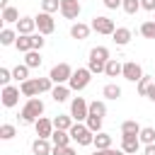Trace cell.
I'll use <instances>...</instances> for the list:
<instances>
[{"mask_svg": "<svg viewBox=\"0 0 155 155\" xmlns=\"http://www.w3.org/2000/svg\"><path fill=\"white\" fill-rule=\"evenodd\" d=\"M41 114H44V102L39 97H29L27 104L22 107V111H19V121L24 126H29V124H36L41 119Z\"/></svg>", "mask_w": 155, "mask_h": 155, "instance_id": "obj_1", "label": "cell"}, {"mask_svg": "<svg viewBox=\"0 0 155 155\" xmlns=\"http://www.w3.org/2000/svg\"><path fill=\"white\" fill-rule=\"evenodd\" d=\"M107 61H109V48H107V46H94V48L90 51V63H87V68L92 70V75H94V73H104Z\"/></svg>", "mask_w": 155, "mask_h": 155, "instance_id": "obj_2", "label": "cell"}, {"mask_svg": "<svg viewBox=\"0 0 155 155\" xmlns=\"http://www.w3.org/2000/svg\"><path fill=\"white\" fill-rule=\"evenodd\" d=\"M70 138L78 143V145H92L94 143V133L87 128V124H73L70 126Z\"/></svg>", "mask_w": 155, "mask_h": 155, "instance_id": "obj_3", "label": "cell"}, {"mask_svg": "<svg viewBox=\"0 0 155 155\" xmlns=\"http://www.w3.org/2000/svg\"><path fill=\"white\" fill-rule=\"evenodd\" d=\"M90 80H92V70H90V68H78V70H73L68 85H70V90L80 92V90H85V87L90 85Z\"/></svg>", "mask_w": 155, "mask_h": 155, "instance_id": "obj_4", "label": "cell"}, {"mask_svg": "<svg viewBox=\"0 0 155 155\" xmlns=\"http://www.w3.org/2000/svg\"><path fill=\"white\" fill-rule=\"evenodd\" d=\"M70 75H73V68H70L68 63H56V65L51 68V73H48V78H51L56 85H65V82L70 80Z\"/></svg>", "mask_w": 155, "mask_h": 155, "instance_id": "obj_5", "label": "cell"}, {"mask_svg": "<svg viewBox=\"0 0 155 155\" xmlns=\"http://www.w3.org/2000/svg\"><path fill=\"white\" fill-rule=\"evenodd\" d=\"M70 116H73L75 121H85V119L90 116V104H87L82 97H75V99L70 102Z\"/></svg>", "mask_w": 155, "mask_h": 155, "instance_id": "obj_6", "label": "cell"}, {"mask_svg": "<svg viewBox=\"0 0 155 155\" xmlns=\"http://www.w3.org/2000/svg\"><path fill=\"white\" fill-rule=\"evenodd\" d=\"M34 19H36V29H39V34H44V36H46V34H53L56 22H53L51 12H44V10H41V12H39Z\"/></svg>", "mask_w": 155, "mask_h": 155, "instance_id": "obj_7", "label": "cell"}, {"mask_svg": "<svg viewBox=\"0 0 155 155\" xmlns=\"http://www.w3.org/2000/svg\"><path fill=\"white\" fill-rule=\"evenodd\" d=\"M97 34H114L116 31V24H114V19H109V17H102V15H97V17H92V24H90Z\"/></svg>", "mask_w": 155, "mask_h": 155, "instance_id": "obj_8", "label": "cell"}, {"mask_svg": "<svg viewBox=\"0 0 155 155\" xmlns=\"http://www.w3.org/2000/svg\"><path fill=\"white\" fill-rule=\"evenodd\" d=\"M128 82H138L140 78H143V68L136 63V61H128V63H124V73H121Z\"/></svg>", "mask_w": 155, "mask_h": 155, "instance_id": "obj_9", "label": "cell"}, {"mask_svg": "<svg viewBox=\"0 0 155 155\" xmlns=\"http://www.w3.org/2000/svg\"><path fill=\"white\" fill-rule=\"evenodd\" d=\"M19 87H15V85H5L2 87V94H0V99H2V104L5 107H15L17 102H19Z\"/></svg>", "mask_w": 155, "mask_h": 155, "instance_id": "obj_10", "label": "cell"}, {"mask_svg": "<svg viewBox=\"0 0 155 155\" xmlns=\"http://www.w3.org/2000/svg\"><path fill=\"white\" fill-rule=\"evenodd\" d=\"M138 148H140V138H138V136H133V133H121V150H124L126 155L136 153Z\"/></svg>", "mask_w": 155, "mask_h": 155, "instance_id": "obj_11", "label": "cell"}, {"mask_svg": "<svg viewBox=\"0 0 155 155\" xmlns=\"http://www.w3.org/2000/svg\"><path fill=\"white\" fill-rule=\"evenodd\" d=\"M34 128H36V136H39V138H51V133L56 131L53 121H51V119H46V116H41V119L34 124Z\"/></svg>", "mask_w": 155, "mask_h": 155, "instance_id": "obj_12", "label": "cell"}, {"mask_svg": "<svg viewBox=\"0 0 155 155\" xmlns=\"http://www.w3.org/2000/svg\"><path fill=\"white\" fill-rule=\"evenodd\" d=\"M61 15L65 19H75L80 15V2L78 0H61Z\"/></svg>", "mask_w": 155, "mask_h": 155, "instance_id": "obj_13", "label": "cell"}, {"mask_svg": "<svg viewBox=\"0 0 155 155\" xmlns=\"http://www.w3.org/2000/svg\"><path fill=\"white\" fill-rule=\"evenodd\" d=\"M34 29H36V19L34 17H19L17 34H34Z\"/></svg>", "mask_w": 155, "mask_h": 155, "instance_id": "obj_14", "label": "cell"}, {"mask_svg": "<svg viewBox=\"0 0 155 155\" xmlns=\"http://www.w3.org/2000/svg\"><path fill=\"white\" fill-rule=\"evenodd\" d=\"M90 29H92V27H87V24H82V22H75V24L70 27V36L78 39V41H85V39L90 36Z\"/></svg>", "mask_w": 155, "mask_h": 155, "instance_id": "obj_15", "label": "cell"}, {"mask_svg": "<svg viewBox=\"0 0 155 155\" xmlns=\"http://www.w3.org/2000/svg\"><path fill=\"white\" fill-rule=\"evenodd\" d=\"M51 143H48V138H36L34 143H31V153L34 155H51Z\"/></svg>", "mask_w": 155, "mask_h": 155, "instance_id": "obj_16", "label": "cell"}, {"mask_svg": "<svg viewBox=\"0 0 155 155\" xmlns=\"http://www.w3.org/2000/svg\"><path fill=\"white\" fill-rule=\"evenodd\" d=\"M51 140H53V145H58V148H63V145H68L73 138H70V131H63V128H56L53 133H51Z\"/></svg>", "mask_w": 155, "mask_h": 155, "instance_id": "obj_17", "label": "cell"}, {"mask_svg": "<svg viewBox=\"0 0 155 155\" xmlns=\"http://www.w3.org/2000/svg\"><path fill=\"white\" fill-rule=\"evenodd\" d=\"M111 36H114V44H116V46H126V44L131 41V29H126V27H116V31H114Z\"/></svg>", "mask_w": 155, "mask_h": 155, "instance_id": "obj_18", "label": "cell"}, {"mask_svg": "<svg viewBox=\"0 0 155 155\" xmlns=\"http://www.w3.org/2000/svg\"><path fill=\"white\" fill-rule=\"evenodd\" d=\"M15 46H17V51H19V53H27V51H31V48H34L31 34H19V36H17V41H15Z\"/></svg>", "mask_w": 155, "mask_h": 155, "instance_id": "obj_19", "label": "cell"}, {"mask_svg": "<svg viewBox=\"0 0 155 155\" xmlns=\"http://www.w3.org/2000/svg\"><path fill=\"white\" fill-rule=\"evenodd\" d=\"M19 90H22V94L24 97H36L39 94V80H24L22 85H19Z\"/></svg>", "mask_w": 155, "mask_h": 155, "instance_id": "obj_20", "label": "cell"}, {"mask_svg": "<svg viewBox=\"0 0 155 155\" xmlns=\"http://www.w3.org/2000/svg\"><path fill=\"white\" fill-rule=\"evenodd\" d=\"M51 97H53V102H65L70 97V85H56L51 90Z\"/></svg>", "mask_w": 155, "mask_h": 155, "instance_id": "obj_21", "label": "cell"}, {"mask_svg": "<svg viewBox=\"0 0 155 155\" xmlns=\"http://www.w3.org/2000/svg\"><path fill=\"white\" fill-rule=\"evenodd\" d=\"M24 65H29V68H39V65H41V53H39L36 48L27 51V53H24Z\"/></svg>", "mask_w": 155, "mask_h": 155, "instance_id": "obj_22", "label": "cell"}, {"mask_svg": "<svg viewBox=\"0 0 155 155\" xmlns=\"http://www.w3.org/2000/svg\"><path fill=\"white\" fill-rule=\"evenodd\" d=\"M104 73H107L109 78H116V75H121V73H124V65H121L116 58H109V61H107V68H104Z\"/></svg>", "mask_w": 155, "mask_h": 155, "instance_id": "obj_23", "label": "cell"}, {"mask_svg": "<svg viewBox=\"0 0 155 155\" xmlns=\"http://www.w3.org/2000/svg\"><path fill=\"white\" fill-rule=\"evenodd\" d=\"M92 145H97V150L111 148V136L104 133V131H99V133H94V143H92Z\"/></svg>", "mask_w": 155, "mask_h": 155, "instance_id": "obj_24", "label": "cell"}, {"mask_svg": "<svg viewBox=\"0 0 155 155\" xmlns=\"http://www.w3.org/2000/svg\"><path fill=\"white\" fill-rule=\"evenodd\" d=\"M53 126H56V128H63V131H70L73 116H70V114H58V116L53 119Z\"/></svg>", "mask_w": 155, "mask_h": 155, "instance_id": "obj_25", "label": "cell"}, {"mask_svg": "<svg viewBox=\"0 0 155 155\" xmlns=\"http://www.w3.org/2000/svg\"><path fill=\"white\" fill-rule=\"evenodd\" d=\"M17 36H19L17 31H12V29H7V27H5V29L0 31V44H2V46H10V44H15V41H17Z\"/></svg>", "mask_w": 155, "mask_h": 155, "instance_id": "obj_26", "label": "cell"}, {"mask_svg": "<svg viewBox=\"0 0 155 155\" xmlns=\"http://www.w3.org/2000/svg\"><path fill=\"white\" fill-rule=\"evenodd\" d=\"M12 78H15L17 82L29 80V65H15V68H12Z\"/></svg>", "mask_w": 155, "mask_h": 155, "instance_id": "obj_27", "label": "cell"}, {"mask_svg": "<svg viewBox=\"0 0 155 155\" xmlns=\"http://www.w3.org/2000/svg\"><path fill=\"white\" fill-rule=\"evenodd\" d=\"M138 138H140V143H145V145L155 143V128H153V126H145V128H140Z\"/></svg>", "mask_w": 155, "mask_h": 155, "instance_id": "obj_28", "label": "cell"}, {"mask_svg": "<svg viewBox=\"0 0 155 155\" xmlns=\"http://www.w3.org/2000/svg\"><path fill=\"white\" fill-rule=\"evenodd\" d=\"M102 94H104L107 99H119V97H121V87H119V85H114V82H111V85H104Z\"/></svg>", "mask_w": 155, "mask_h": 155, "instance_id": "obj_29", "label": "cell"}, {"mask_svg": "<svg viewBox=\"0 0 155 155\" xmlns=\"http://www.w3.org/2000/svg\"><path fill=\"white\" fill-rule=\"evenodd\" d=\"M85 124H87V128H90L92 133H99V131H102V116H94V114H90V116L85 119Z\"/></svg>", "mask_w": 155, "mask_h": 155, "instance_id": "obj_30", "label": "cell"}, {"mask_svg": "<svg viewBox=\"0 0 155 155\" xmlns=\"http://www.w3.org/2000/svg\"><path fill=\"white\" fill-rule=\"evenodd\" d=\"M2 22H7V24L15 22V24H17V22H19V12H17L15 7H5V10H2Z\"/></svg>", "mask_w": 155, "mask_h": 155, "instance_id": "obj_31", "label": "cell"}, {"mask_svg": "<svg viewBox=\"0 0 155 155\" xmlns=\"http://www.w3.org/2000/svg\"><path fill=\"white\" fill-rule=\"evenodd\" d=\"M90 114H94V116H104V114H107V104H104L102 99L90 102Z\"/></svg>", "mask_w": 155, "mask_h": 155, "instance_id": "obj_32", "label": "cell"}, {"mask_svg": "<svg viewBox=\"0 0 155 155\" xmlns=\"http://www.w3.org/2000/svg\"><path fill=\"white\" fill-rule=\"evenodd\" d=\"M17 136V128L12 126V124H2L0 126V138L2 140H10V138H15Z\"/></svg>", "mask_w": 155, "mask_h": 155, "instance_id": "obj_33", "label": "cell"}, {"mask_svg": "<svg viewBox=\"0 0 155 155\" xmlns=\"http://www.w3.org/2000/svg\"><path fill=\"white\" fill-rule=\"evenodd\" d=\"M121 7H124V12H126V15H136V12L140 10V0H124V2H121Z\"/></svg>", "mask_w": 155, "mask_h": 155, "instance_id": "obj_34", "label": "cell"}, {"mask_svg": "<svg viewBox=\"0 0 155 155\" xmlns=\"http://www.w3.org/2000/svg\"><path fill=\"white\" fill-rule=\"evenodd\" d=\"M140 34H143L145 39H155V19L143 22V24H140Z\"/></svg>", "mask_w": 155, "mask_h": 155, "instance_id": "obj_35", "label": "cell"}, {"mask_svg": "<svg viewBox=\"0 0 155 155\" xmlns=\"http://www.w3.org/2000/svg\"><path fill=\"white\" fill-rule=\"evenodd\" d=\"M121 133H133V136H138V133H140L138 121H124V124H121Z\"/></svg>", "mask_w": 155, "mask_h": 155, "instance_id": "obj_36", "label": "cell"}, {"mask_svg": "<svg viewBox=\"0 0 155 155\" xmlns=\"http://www.w3.org/2000/svg\"><path fill=\"white\" fill-rule=\"evenodd\" d=\"M41 10L44 12H58L61 10V0H41Z\"/></svg>", "mask_w": 155, "mask_h": 155, "instance_id": "obj_37", "label": "cell"}, {"mask_svg": "<svg viewBox=\"0 0 155 155\" xmlns=\"http://www.w3.org/2000/svg\"><path fill=\"white\" fill-rule=\"evenodd\" d=\"M136 85H138V94H143V97H145V94H148V87H150L153 82H150V78H148V75H143Z\"/></svg>", "mask_w": 155, "mask_h": 155, "instance_id": "obj_38", "label": "cell"}, {"mask_svg": "<svg viewBox=\"0 0 155 155\" xmlns=\"http://www.w3.org/2000/svg\"><path fill=\"white\" fill-rule=\"evenodd\" d=\"M39 80V92H51L53 90V80L51 78H36Z\"/></svg>", "mask_w": 155, "mask_h": 155, "instance_id": "obj_39", "label": "cell"}, {"mask_svg": "<svg viewBox=\"0 0 155 155\" xmlns=\"http://www.w3.org/2000/svg\"><path fill=\"white\" fill-rule=\"evenodd\" d=\"M51 155H78L70 145H63V148H58V145H53V150H51Z\"/></svg>", "mask_w": 155, "mask_h": 155, "instance_id": "obj_40", "label": "cell"}, {"mask_svg": "<svg viewBox=\"0 0 155 155\" xmlns=\"http://www.w3.org/2000/svg\"><path fill=\"white\" fill-rule=\"evenodd\" d=\"M31 41H34V48H36V51H41V48H44V44H46L44 34H31Z\"/></svg>", "mask_w": 155, "mask_h": 155, "instance_id": "obj_41", "label": "cell"}, {"mask_svg": "<svg viewBox=\"0 0 155 155\" xmlns=\"http://www.w3.org/2000/svg\"><path fill=\"white\" fill-rule=\"evenodd\" d=\"M10 80H12V70L0 68V82H2V87H5V85H10Z\"/></svg>", "mask_w": 155, "mask_h": 155, "instance_id": "obj_42", "label": "cell"}, {"mask_svg": "<svg viewBox=\"0 0 155 155\" xmlns=\"http://www.w3.org/2000/svg\"><path fill=\"white\" fill-rule=\"evenodd\" d=\"M140 7L148 12H155V0H140Z\"/></svg>", "mask_w": 155, "mask_h": 155, "instance_id": "obj_43", "label": "cell"}, {"mask_svg": "<svg viewBox=\"0 0 155 155\" xmlns=\"http://www.w3.org/2000/svg\"><path fill=\"white\" fill-rule=\"evenodd\" d=\"M121 150H111V148H104V150H94L92 155H119Z\"/></svg>", "mask_w": 155, "mask_h": 155, "instance_id": "obj_44", "label": "cell"}, {"mask_svg": "<svg viewBox=\"0 0 155 155\" xmlns=\"http://www.w3.org/2000/svg\"><path fill=\"white\" fill-rule=\"evenodd\" d=\"M121 2H124V0H104V7H109V10H116Z\"/></svg>", "mask_w": 155, "mask_h": 155, "instance_id": "obj_45", "label": "cell"}, {"mask_svg": "<svg viewBox=\"0 0 155 155\" xmlns=\"http://www.w3.org/2000/svg\"><path fill=\"white\" fill-rule=\"evenodd\" d=\"M145 97H148L150 102H155V82H153V85L148 87V94H145Z\"/></svg>", "mask_w": 155, "mask_h": 155, "instance_id": "obj_46", "label": "cell"}, {"mask_svg": "<svg viewBox=\"0 0 155 155\" xmlns=\"http://www.w3.org/2000/svg\"><path fill=\"white\" fill-rule=\"evenodd\" d=\"M143 155H155V143H150V145H145V150H143Z\"/></svg>", "mask_w": 155, "mask_h": 155, "instance_id": "obj_47", "label": "cell"}, {"mask_svg": "<svg viewBox=\"0 0 155 155\" xmlns=\"http://www.w3.org/2000/svg\"><path fill=\"white\" fill-rule=\"evenodd\" d=\"M5 7H10V5H7V0H0V10H5Z\"/></svg>", "mask_w": 155, "mask_h": 155, "instance_id": "obj_48", "label": "cell"}, {"mask_svg": "<svg viewBox=\"0 0 155 155\" xmlns=\"http://www.w3.org/2000/svg\"><path fill=\"white\" fill-rule=\"evenodd\" d=\"M119 155H126V153H124V150H121V153H119Z\"/></svg>", "mask_w": 155, "mask_h": 155, "instance_id": "obj_49", "label": "cell"}, {"mask_svg": "<svg viewBox=\"0 0 155 155\" xmlns=\"http://www.w3.org/2000/svg\"><path fill=\"white\" fill-rule=\"evenodd\" d=\"M153 15H155V12H153Z\"/></svg>", "mask_w": 155, "mask_h": 155, "instance_id": "obj_50", "label": "cell"}]
</instances>
